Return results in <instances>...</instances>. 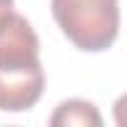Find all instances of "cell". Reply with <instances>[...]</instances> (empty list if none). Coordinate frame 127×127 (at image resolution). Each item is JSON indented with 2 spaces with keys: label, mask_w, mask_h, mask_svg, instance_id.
<instances>
[{
  "label": "cell",
  "mask_w": 127,
  "mask_h": 127,
  "mask_svg": "<svg viewBox=\"0 0 127 127\" xmlns=\"http://www.w3.org/2000/svg\"><path fill=\"white\" fill-rule=\"evenodd\" d=\"M13 8H15V0H0V15L8 13V10H13Z\"/></svg>",
  "instance_id": "obj_4"
},
{
  "label": "cell",
  "mask_w": 127,
  "mask_h": 127,
  "mask_svg": "<svg viewBox=\"0 0 127 127\" xmlns=\"http://www.w3.org/2000/svg\"><path fill=\"white\" fill-rule=\"evenodd\" d=\"M52 18L57 28L77 50L102 52L112 47L120 32L117 0H52Z\"/></svg>",
  "instance_id": "obj_2"
},
{
  "label": "cell",
  "mask_w": 127,
  "mask_h": 127,
  "mask_svg": "<svg viewBox=\"0 0 127 127\" xmlns=\"http://www.w3.org/2000/svg\"><path fill=\"white\" fill-rule=\"evenodd\" d=\"M52 127H100L102 117L97 107L87 100H65L50 117Z\"/></svg>",
  "instance_id": "obj_3"
},
{
  "label": "cell",
  "mask_w": 127,
  "mask_h": 127,
  "mask_svg": "<svg viewBox=\"0 0 127 127\" xmlns=\"http://www.w3.org/2000/svg\"><path fill=\"white\" fill-rule=\"evenodd\" d=\"M45 90L40 40L28 18L15 10L0 15V112H28Z\"/></svg>",
  "instance_id": "obj_1"
}]
</instances>
